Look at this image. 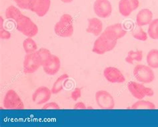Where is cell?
Segmentation results:
<instances>
[{
    "label": "cell",
    "instance_id": "obj_1",
    "mask_svg": "<svg viewBox=\"0 0 158 127\" xmlns=\"http://www.w3.org/2000/svg\"><path fill=\"white\" fill-rule=\"evenodd\" d=\"M117 43L118 40L111 38L107 33L103 31L94 42L92 52L98 55H103L113 50Z\"/></svg>",
    "mask_w": 158,
    "mask_h": 127
},
{
    "label": "cell",
    "instance_id": "obj_2",
    "mask_svg": "<svg viewBox=\"0 0 158 127\" xmlns=\"http://www.w3.org/2000/svg\"><path fill=\"white\" fill-rule=\"evenodd\" d=\"M15 22L16 30L27 38H34L38 34L37 26L30 18L23 14L18 16Z\"/></svg>",
    "mask_w": 158,
    "mask_h": 127
},
{
    "label": "cell",
    "instance_id": "obj_3",
    "mask_svg": "<svg viewBox=\"0 0 158 127\" xmlns=\"http://www.w3.org/2000/svg\"><path fill=\"white\" fill-rule=\"evenodd\" d=\"M73 19L72 16L68 14L62 15L59 21L54 26V32L56 35L60 38H70L73 35Z\"/></svg>",
    "mask_w": 158,
    "mask_h": 127
},
{
    "label": "cell",
    "instance_id": "obj_4",
    "mask_svg": "<svg viewBox=\"0 0 158 127\" xmlns=\"http://www.w3.org/2000/svg\"><path fill=\"white\" fill-rule=\"evenodd\" d=\"M134 76L139 83L148 84L151 83L155 79V74L152 68L148 65L139 64L134 69Z\"/></svg>",
    "mask_w": 158,
    "mask_h": 127
},
{
    "label": "cell",
    "instance_id": "obj_5",
    "mask_svg": "<svg viewBox=\"0 0 158 127\" xmlns=\"http://www.w3.org/2000/svg\"><path fill=\"white\" fill-rule=\"evenodd\" d=\"M127 89L131 95L138 100L143 99L145 97H152L154 95V91L152 89L145 87L143 83L135 81L129 82Z\"/></svg>",
    "mask_w": 158,
    "mask_h": 127
},
{
    "label": "cell",
    "instance_id": "obj_6",
    "mask_svg": "<svg viewBox=\"0 0 158 127\" xmlns=\"http://www.w3.org/2000/svg\"><path fill=\"white\" fill-rule=\"evenodd\" d=\"M3 107L6 109H23L25 105L18 94L13 89H10L6 93L3 101Z\"/></svg>",
    "mask_w": 158,
    "mask_h": 127
},
{
    "label": "cell",
    "instance_id": "obj_7",
    "mask_svg": "<svg viewBox=\"0 0 158 127\" xmlns=\"http://www.w3.org/2000/svg\"><path fill=\"white\" fill-rule=\"evenodd\" d=\"M95 101L99 108L111 110L115 107V101L111 94L104 90H100L95 93Z\"/></svg>",
    "mask_w": 158,
    "mask_h": 127
},
{
    "label": "cell",
    "instance_id": "obj_8",
    "mask_svg": "<svg viewBox=\"0 0 158 127\" xmlns=\"http://www.w3.org/2000/svg\"><path fill=\"white\" fill-rule=\"evenodd\" d=\"M41 66L40 59L36 53L34 52L30 54H26L24 57L23 67V72L26 74H31L38 70Z\"/></svg>",
    "mask_w": 158,
    "mask_h": 127
},
{
    "label": "cell",
    "instance_id": "obj_9",
    "mask_svg": "<svg viewBox=\"0 0 158 127\" xmlns=\"http://www.w3.org/2000/svg\"><path fill=\"white\" fill-rule=\"evenodd\" d=\"M94 11L99 18H109L112 13L111 3L109 0H95L94 3Z\"/></svg>",
    "mask_w": 158,
    "mask_h": 127
},
{
    "label": "cell",
    "instance_id": "obj_10",
    "mask_svg": "<svg viewBox=\"0 0 158 127\" xmlns=\"http://www.w3.org/2000/svg\"><path fill=\"white\" fill-rule=\"evenodd\" d=\"M103 76L111 83H123L126 81V78L121 71L114 67H106L103 70Z\"/></svg>",
    "mask_w": 158,
    "mask_h": 127
},
{
    "label": "cell",
    "instance_id": "obj_11",
    "mask_svg": "<svg viewBox=\"0 0 158 127\" xmlns=\"http://www.w3.org/2000/svg\"><path fill=\"white\" fill-rule=\"evenodd\" d=\"M52 94V91L48 87L41 86L37 88L32 95V101L36 105H44L51 99Z\"/></svg>",
    "mask_w": 158,
    "mask_h": 127
},
{
    "label": "cell",
    "instance_id": "obj_12",
    "mask_svg": "<svg viewBox=\"0 0 158 127\" xmlns=\"http://www.w3.org/2000/svg\"><path fill=\"white\" fill-rule=\"evenodd\" d=\"M44 71L48 75H55L59 72L61 67V61L58 57L52 55L42 65Z\"/></svg>",
    "mask_w": 158,
    "mask_h": 127
},
{
    "label": "cell",
    "instance_id": "obj_13",
    "mask_svg": "<svg viewBox=\"0 0 158 127\" xmlns=\"http://www.w3.org/2000/svg\"><path fill=\"white\" fill-rule=\"evenodd\" d=\"M139 0H120L118 7L120 14L123 17H128L133 11L139 7Z\"/></svg>",
    "mask_w": 158,
    "mask_h": 127
},
{
    "label": "cell",
    "instance_id": "obj_14",
    "mask_svg": "<svg viewBox=\"0 0 158 127\" xmlns=\"http://www.w3.org/2000/svg\"><path fill=\"white\" fill-rule=\"evenodd\" d=\"M104 31L116 40L123 38L127 34V31L123 28L122 23H115L107 26Z\"/></svg>",
    "mask_w": 158,
    "mask_h": 127
},
{
    "label": "cell",
    "instance_id": "obj_15",
    "mask_svg": "<svg viewBox=\"0 0 158 127\" xmlns=\"http://www.w3.org/2000/svg\"><path fill=\"white\" fill-rule=\"evenodd\" d=\"M51 6V0H36L31 11L39 17H44L48 14Z\"/></svg>",
    "mask_w": 158,
    "mask_h": 127
},
{
    "label": "cell",
    "instance_id": "obj_16",
    "mask_svg": "<svg viewBox=\"0 0 158 127\" xmlns=\"http://www.w3.org/2000/svg\"><path fill=\"white\" fill-rule=\"evenodd\" d=\"M153 20V13L149 9L141 10L136 16V23L139 27L149 25Z\"/></svg>",
    "mask_w": 158,
    "mask_h": 127
},
{
    "label": "cell",
    "instance_id": "obj_17",
    "mask_svg": "<svg viewBox=\"0 0 158 127\" xmlns=\"http://www.w3.org/2000/svg\"><path fill=\"white\" fill-rule=\"evenodd\" d=\"M103 31V23L100 19L93 18L88 19V26L86 28V32L98 37Z\"/></svg>",
    "mask_w": 158,
    "mask_h": 127
},
{
    "label": "cell",
    "instance_id": "obj_18",
    "mask_svg": "<svg viewBox=\"0 0 158 127\" xmlns=\"http://www.w3.org/2000/svg\"><path fill=\"white\" fill-rule=\"evenodd\" d=\"M68 80L69 75L66 74V73H64V74L61 75L58 77L57 80L54 82L53 87L51 89L52 94L56 95V94L60 93L64 89V87H65V85L66 83H67V81H68Z\"/></svg>",
    "mask_w": 158,
    "mask_h": 127
},
{
    "label": "cell",
    "instance_id": "obj_19",
    "mask_svg": "<svg viewBox=\"0 0 158 127\" xmlns=\"http://www.w3.org/2000/svg\"><path fill=\"white\" fill-rule=\"evenodd\" d=\"M146 62L151 68L158 69V50L153 49L148 52L146 56Z\"/></svg>",
    "mask_w": 158,
    "mask_h": 127
},
{
    "label": "cell",
    "instance_id": "obj_20",
    "mask_svg": "<svg viewBox=\"0 0 158 127\" xmlns=\"http://www.w3.org/2000/svg\"><path fill=\"white\" fill-rule=\"evenodd\" d=\"M143 59V51L141 50L130 51L126 57V61L129 64H134V61H139Z\"/></svg>",
    "mask_w": 158,
    "mask_h": 127
},
{
    "label": "cell",
    "instance_id": "obj_21",
    "mask_svg": "<svg viewBox=\"0 0 158 127\" xmlns=\"http://www.w3.org/2000/svg\"><path fill=\"white\" fill-rule=\"evenodd\" d=\"M156 108V105L152 102L143 99L134 102L130 107L131 109H155Z\"/></svg>",
    "mask_w": 158,
    "mask_h": 127
},
{
    "label": "cell",
    "instance_id": "obj_22",
    "mask_svg": "<svg viewBox=\"0 0 158 127\" xmlns=\"http://www.w3.org/2000/svg\"><path fill=\"white\" fill-rule=\"evenodd\" d=\"M23 47L26 54H30L37 50V45L32 38H27L23 42Z\"/></svg>",
    "mask_w": 158,
    "mask_h": 127
},
{
    "label": "cell",
    "instance_id": "obj_23",
    "mask_svg": "<svg viewBox=\"0 0 158 127\" xmlns=\"http://www.w3.org/2000/svg\"><path fill=\"white\" fill-rule=\"evenodd\" d=\"M148 35L151 39L158 40V19L152 20L149 24Z\"/></svg>",
    "mask_w": 158,
    "mask_h": 127
},
{
    "label": "cell",
    "instance_id": "obj_24",
    "mask_svg": "<svg viewBox=\"0 0 158 127\" xmlns=\"http://www.w3.org/2000/svg\"><path fill=\"white\" fill-rule=\"evenodd\" d=\"M22 13L21 11L18 9V7H15L14 6H10L6 10V18L7 19H12L15 21L17 19V18L19 15L22 14Z\"/></svg>",
    "mask_w": 158,
    "mask_h": 127
},
{
    "label": "cell",
    "instance_id": "obj_25",
    "mask_svg": "<svg viewBox=\"0 0 158 127\" xmlns=\"http://www.w3.org/2000/svg\"><path fill=\"white\" fill-rule=\"evenodd\" d=\"M132 36L135 39L141 42H145L148 39V34L143 30L141 27H137L132 31Z\"/></svg>",
    "mask_w": 158,
    "mask_h": 127
},
{
    "label": "cell",
    "instance_id": "obj_26",
    "mask_svg": "<svg viewBox=\"0 0 158 127\" xmlns=\"http://www.w3.org/2000/svg\"><path fill=\"white\" fill-rule=\"evenodd\" d=\"M36 54L40 59V61L41 64V67L44 64V63L48 60V59L50 57L52 54L51 53L50 51L46 48H40L39 50H37L36 51Z\"/></svg>",
    "mask_w": 158,
    "mask_h": 127
},
{
    "label": "cell",
    "instance_id": "obj_27",
    "mask_svg": "<svg viewBox=\"0 0 158 127\" xmlns=\"http://www.w3.org/2000/svg\"><path fill=\"white\" fill-rule=\"evenodd\" d=\"M14 2L20 9L31 11L36 0H14Z\"/></svg>",
    "mask_w": 158,
    "mask_h": 127
},
{
    "label": "cell",
    "instance_id": "obj_28",
    "mask_svg": "<svg viewBox=\"0 0 158 127\" xmlns=\"http://www.w3.org/2000/svg\"><path fill=\"white\" fill-rule=\"evenodd\" d=\"M0 23H1V26H0V38L2 39H10L11 35L10 31H8L3 27V19L2 16L0 17Z\"/></svg>",
    "mask_w": 158,
    "mask_h": 127
},
{
    "label": "cell",
    "instance_id": "obj_29",
    "mask_svg": "<svg viewBox=\"0 0 158 127\" xmlns=\"http://www.w3.org/2000/svg\"><path fill=\"white\" fill-rule=\"evenodd\" d=\"M81 97V89L79 87H76L71 94V98L74 101H77Z\"/></svg>",
    "mask_w": 158,
    "mask_h": 127
},
{
    "label": "cell",
    "instance_id": "obj_30",
    "mask_svg": "<svg viewBox=\"0 0 158 127\" xmlns=\"http://www.w3.org/2000/svg\"><path fill=\"white\" fill-rule=\"evenodd\" d=\"M60 106L56 102H49L45 103L42 109H60Z\"/></svg>",
    "mask_w": 158,
    "mask_h": 127
},
{
    "label": "cell",
    "instance_id": "obj_31",
    "mask_svg": "<svg viewBox=\"0 0 158 127\" xmlns=\"http://www.w3.org/2000/svg\"><path fill=\"white\" fill-rule=\"evenodd\" d=\"M86 108L85 105L83 102H78L73 106L74 109H85Z\"/></svg>",
    "mask_w": 158,
    "mask_h": 127
},
{
    "label": "cell",
    "instance_id": "obj_32",
    "mask_svg": "<svg viewBox=\"0 0 158 127\" xmlns=\"http://www.w3.org/2000/svg\"><path fill=\"white\" fill-rule=\"evenodd\" d=\"M61 1L65 3H69L71 2H72L73 0H61Z\"/></svg>",
    "mask_w": 158,
    "mask_h": 127
}]
</instances>
